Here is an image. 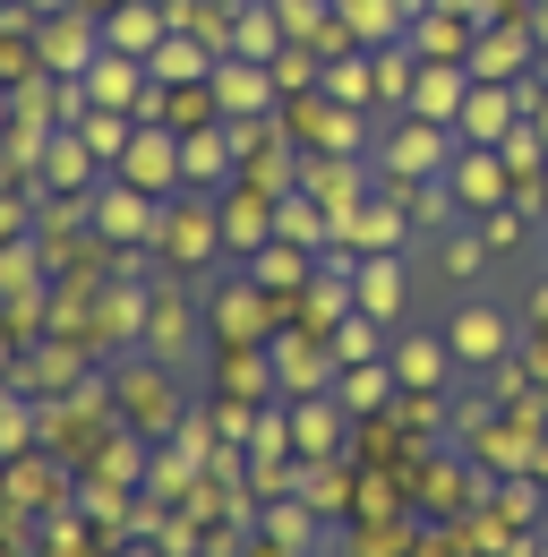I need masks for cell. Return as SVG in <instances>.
Wrapping results in <instances>:
<instances>
[{
    "mask_svg": "<svg viewBox=\"0 0 548 557\" xmlns=\"http://www.w3.org/2000/svg\"><path fill=\"white\" fill-rule=\"evenodd\" d=\"M35 52H43V70H52V77H86L112 44H103V26H86V17L68 26V9H61V17H43V26H35Z\"/></svg>",
    "mask_w": 548,
    "mask_h": 557,
    "instance_id": "obj_1",
    "label": "cell"
},
{
    "mask_svg": "<svg viewBox=\"0 0 548 557\" xmlns=\"http://www.w3.org/2000/svg\"><path fill=\"white\" fill-rule=\"evenodd\" d=\"M121 181H137L146 198H172V181H180V146H172V129H154V121H137L129 154H121Z\"/></svg>",
    "mask_w": 548,
    "mask_h": 557,
    "instance_id": "obj_2",
    "label": "cell"
},
{
    "mask_svg": "<svg viewBox=\"0 0 548 557\" xmlns=\"http://www.w3.org/2000/svg\"><path fill=\"white\" fill-rule=\"evenodd\" d=\"M77 86H86V103H95V112H129L137 95H146V61H129V52H103L95 70L77 77Z\"/></svg>",
    "mask_w": 548,
    "mask_h": 557,
    "instance_id": "obj_3",
    "label": "cell"
},
{
    "mask_svg": "<svg viewBox=\"0 0 548 557\" xmlns=\"http://www.w3.org/2000/svg\"><path fill=\"white\" fill-rule=\"evenodd\" d=\"M154 207H163V198H146L137 181H121V189H103V207H95V223H103L112 240H146V232H154Z\"/></svg>",
    "mask_w": 548,
    "mask_h": 557,
    "instance_id": "obj_4",
    "label": "cell"
},
{
    "mask_svg": "<svg viewBox=\"0 0 548 557\" xmlns=\"http://www.w3.org/2000/svg\"><path fill=\"white\" fill-rule=\"evenodd\" d=\"M214 61H223V52H205L198 35H163V44L146 52V77H214Z\"/></svg>",
    "mask_w": 548,
    "mask_h": 557,
    "instance_id": "obj_5",
    "label": "cell"
},
{
    "mask_svg": "<svg viewBox=\"0 0 548 557\" xmlns=\"http://www.w3.org/2000/svg\"><path fill=\"white\" fill-rule=\"evenodd\" d=\"M103 44L129 52V61H146V52L163 44V17H154V9H112V17H103Z\"/></svg>",
    "mask_w": 548,
    "mask_h": 557,
    "instance_id": "obj_6",
    "label": "cell"
},
{
    "mask_svg": "<svg viewBox=\"0 0 548 557\" xmlns=\"http://www.w3.org/2000/svg\"><path fill=\"white\" fill-rule=\"evenodd\" d=\"M497 344H506V318L497 309H454V351L463 360H488Z\"/></svg>",
    "mask_w": 548,
    "mask_h": 557,
    "instance_id": "obj_7",
    "label": "cell"
},
{
    "mask_svg": "<svg viewBox=\"0 0 548 557\" xmlns=\"http://www.w3.org/2000/svg\"><path fill=\"white\" fill-rule=\"evenodd\" d=\"M86 172H95V146L86 138H52L43 146V181H52V189H77Z\"/></svg>",
    "mask_w": 548,
    "mask_h": 557,
    "instance_id": "obj_8",
    "label": "cell"
},
{
    "mask_svg": "<svg viewBox=\"0 0 548 557\" xmlns=\"http://www.w3.org/2000/svg\"><path fill=\"white\" fill-rule=\"evenodd\" d=\"M351 283H360V309H395V300H403L395 258H360V267H351Z\"/></svg>",
    "mask_w": 548,
    "mask_h": 557,
    "instance_id": "obj_9",
    "label": "cell"
},
{
    "mask_svg": "<svg viewBox=\"0 0 548 557\" xmlns=\"http://www.w3.org/2000/svg\"><path fill=\"white\" fill-rule=\"evenodd\" d=\"M223 326H232L240 344H249V335L266 326V283H258V275H249V283H240V292H232V300H223Z\"/></svg>",
    "mask_w": 548,
    "mask_h": 557,
    "instance_id": "obj_10",
    "label": "cell"
},
{
    "mask_svg": "<svg viewBox=\"0 0 548 557\" xmlns=\"http://www.w3.org/2000/svg\"><path fill=\"white\" fill-rule=\"evenodd\" d=\"M223 163H232V146L214 138V129H205V138H180V172H205V181H223Z\"/></svg>",
    "mask_w": 548,
    "mask_h": 557,
    "instance_id": "obj_11",
    "label": "cell"
},
{
    "mask_svg": "<svg viewBox=\"0 0 548 557\" xmlns=\"http://www.w3.org/2000/svg\"><path fill=\"white\" fill-rule=\"evenodd\" d=\"M249 275L266 283V292H291V283H300V249H274V240H266V249H258V267H249Z\"/></svg>",
    "mask_w": 548,
    "mask_h": 557,
    "instance_id": "obj_12",
    "label": "cell"
},
{
    "mask_svg": "<svg viewBox=\"0 0 548 557\" xmlns=\"http://www.w3.org/2000/svg\"><path fill=\"white\" fill-rule=\"evenodd\" d=\"M377 395H386V369H351L342 377V412H377Z\"/></svg>",
    "mask_w": 548,
    "mask_h": 557,
    "instance_id": "obj_13",
    "label": "cell"
},
{
    "mask_svg": "<svg viewBox=\"0 0 548 557\" xmlns=\"http://www.w3.org/2000/svg\"><path fill=\"white\" fill-rule=\"evenodd\" d=\"M369 351H377V326H369V318H342L335 326V360H369Z\"/></svg>",
    "mask_w": 548,
    "mask_h": 557,
    "instance_id": "obj_14",
    "label": "cell"
},
{
    "mask_svg": "<svg viewBox=\"0 0 548 557\" xmlns=\"http://www.w3.org/2000/svg\"><path fill=\"white\" fill-rule=\"evenodd\" d=\"M497 121H506V103H497V95H472V112H463V129H472L479 146H488V138H506Z\"/></svg>",
    "mask_w": 548,
    "mask_h": 557,
    "instance_id": "obj_15",
    "label": "cell"
},
{
    "mask_svg": "<svg viewBox=\"0 0 548 557\" xmlns=\"http://www.w3.org/2000/svg\"><path fill=\"white\" fill-rule=\"evenodd\" d=\"M395 369H403V377H420V386H428V377H437V344H403V351H395Z\"/></svg>",
    "mask_w": 548,
    "mask_h": 557,
    "instance_id": "obj_16",
    "label": "cell"
},
{
    "mask_svg": "<svg viewBox=\"0 0 548 557\" xmlns=\"http://www.w3.org/2000/svg\"><path fill=\"white\" fill-rule=\"evenodd\" d=\"M266 532H283V549H300V532H309V515H300V506H283V515H266Z\"/></svg>",
    "mask_w": 548,
    "mask_h": 557,
    "instance_id": "obj_17",
    "label": "cell"
},
{
    "mask_svg": "<svg viewBox=\"0 0 548 557\" xmlns=\"http://www.w3.org/2000/svg\"><path fill=\"white\" fill-rule=\"evenodd\" d=\"M26 61H43V52H26V44H0V86H17V77H26Z\"/></svg>",
    "mask_w": 548,
    "mask_h": 557,
    "instance_id": "obj_18",
    "label": "cell"
},
{
    "mask_svg": "<svg viewBox=\"0 0 548 557\" xmlns=\"http://www.w3.org/2000/svg\"><path fill=\"white\" fill-rule=\"evenodd\" d=\"M291 429H300V437H309V446H326V437H335V420L317 412V404H309V412H291Z\"/></svg>",
    "mask_w": 548,
    "mask_h": 557,
    "instance_id": "obj_19",
    "label": "cell"
},
{
    "mask_svg": "<svg viewBox=\"0 0 548 557\" xmlns=\"http://www.w3.org/2000/svg\"><path fill=\"white\" fill-rule=\"evenodd\" d=\"M463 189H472V207H497V172H488V163H472V172H463Z\"/></svg>",
    "mask_w": 548,
    "mask_h": 557,
    "instance_id": "obj_20",
    "label": "cell"
},
{
    "mask_svg": "<svg viewBox=\"0 0 548 557\" xmlns=\"http://www.w3.org/2000/svg\"><path fill=\"white\" fill-rule=\"evenodd\" d=\"M26 437V412H17V395H0V446H17Z\"/></svg>",
    "mask_w": 548,
    "mask_h": 557,
    "instance_id": "obj_21",
    "label": "cell"
},
{
    "mask_svg": "<svg viewBox=\"0 0 548 557\" xmlns=\"http://www.w3.org/2000/svg\"><path fill=\"white\" fill-rule=\"evenodd\" d=\"M26 17H61V9H77V0H17Z\"/></svg>",
    "mask_w": 548,
    "mask_h": 557,
    "instance_id": "obj_22",
    "label": "cell"
},
{
    "mask_svg": "<svg viewBox=\"0 0 548 557\" xmlns=\"http://www.w3.org/2000/svg\"><path fill=\"white\" fill-rule=\"evenodd\" d=\"M9 112H17V95H9V86H0V138H9Z\"/></svg>",
    "mask_w": 548,
    "mask_h": 557,
    "instance_id": "obj_23",
    "label": "cell"
},
{
    "mask_svg": "<svg viewBox=\"0 0 548 557\" xmlns=\"http://www.w3.org/2000/svg\"><path fill=\"white\" fill-rule=\"evenodd\" d=\"M0 369H9V335H0Z\"/></svg>",
    "mask_w": 548,
    "mask_h": 557,
    "instance_id": "obj_24",
    "label": "cell"
},
{
    "mask_svg": "<svg viewBox=\"0 0 548 557\" xmlns=\"http://www.w3.org/2000/svg\"><path fill=\"white\" fill-rule=\"evenodd\" d=\"M0 9H9V0H0Z\"/></svg>",
    "mask_w": 548,
    "mask_h": 557,
    "instance_id": "obj_25",
    "label": "cell"
}]
</instances>
